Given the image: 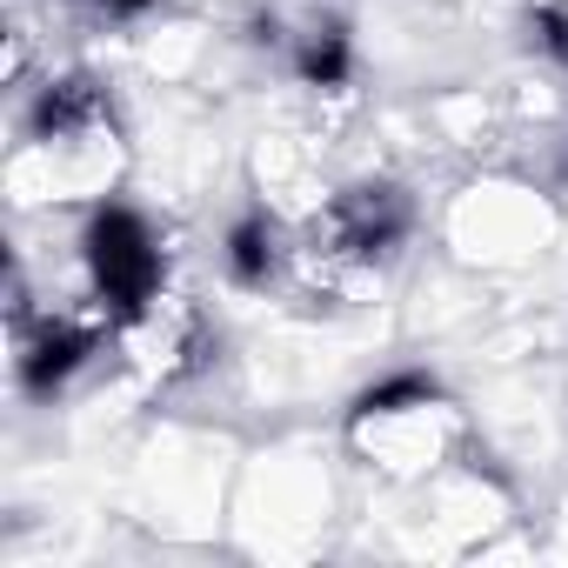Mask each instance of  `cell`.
I'll use <instances>...</instances> for the list:
<instances>
[{
    "mask_svg": "<svg viewBox=\"0 0 568 568\" xmlns=\"http://www.w3.org/2000/svg\"><path fill=\"white\" fill-rule=\"evenodd\" d=\"M161 8V0H94V14H108V21H148Z\"/></svg>",
    "mask_w": 568,
    "mask_h": 568,
    "instance_id": "9",
    "label": "cell"
},
{
    "mask_svg": "<svg viewBox=\"0 0 568 568\" xmlns=\"http://www.w3.org/2000/svg\"><path fill=\"white\" fill-rule=\"evenodd\" d=\"M288 68L302 88L315 94H342L355 81V28L342 14H315L295 41H288Z\"/></svg>",
    "mask_w": 568,
    "mask_h": 568,
    "instance_id": "7",
    "label": "cell"
},
{
    "mask_svg": "<svg viewBox=\"0 0 568 568\" xmlns=\"http://www.w3.org/2000/svg\"><path fill=\"white\" fill-rule=\"evenodd\" d=\"M521 34L541 61L568 68V0H528L521 8Z\"/></svg>",
    "mask_w": 568,
    "mask_h": 568,
    "instance_id": "8",
    "label": "cell"
},
{
    "mask_svg": "<svg viewBox=\"0 0 568 568\" xmlns=\"http://www.w3.org/2000/svg\"><path fill=\"white\" fill-rule=\"evenodd\" d=\"M561 168H568V161H561Z\"/></svg>",
    "mask_w": 568,
    "mask_h": 568,
    "instance_id": "10",
    "label": "cell"
},
{
    "mask_svg": "<svg viewBox=\"0 0 568 568\" xmlns=\"http://www.w3.org/2000/svg\"><path fill=\"white\" fill-rule=\"evenodd\" d=\"M288 261H295V247H288V227H281L261 201H247L234 221H227V234H221V267H227V281L234 288H247V295H267L281 274H288Z\"/></svg>",
    "mask_w": 568,
    "mask_h": 568,
    "instance_id": "6",
    "label": "cell"
},
{
    "mask_svg": "<svg viewBox=\"0 0 568 568\" xmlns=\"http://www.w3.org/2000/svg\"><path fill=\"white\" fill-rule=\"evenodd\" d=\"M328 261H348V267H382L395 261V247L415 234V194L388 174H368V181H348L322 221H315Z\"/></svg>",
    "mask_w": 568,
    "mask_h": 568,
    "instance_id": "4",
    "label": "cell"
},
{
    "mask_svg": "<svg viewBox=\"0 0 568 568\" xmlns=\"http://www.w3.org/2000/svg\"><path fill=\"white\" fill-rule=\"evenodd\" d=\"M81 267H88V288L114 328L148 322L161 288H168V254H161L154 221L114 194H101L81 221Z\"/></svg>",
    "mask_w": 568,
    "mask_h": 568,
    "instance_id": "2",
    "label": "cell"
},
{
    "mask_svg": "<svg viewBox=\"0 0 568 568\" xmlns=\"http://www.w3.org/2000/svg\"><path fill=\"white\" fill-rule=\"evenodd\" d=\"M348 448L382 475H422L462 442V415L428 368H395L348 402Z\"/></svg>",
    "mask_w": 568,
    "mask_h": 568,
    "instance_id": "1",
    "label": "cell"
},
{
    "mask_svg": "<svg viewBox=\"0 0 568 568\" xmlns=\"http://www.w3.org/2000/svg\"><path fill=\"white\" fill-rule=\"evenodd\" d=\"M21 141L28 154H61V181H81L74 161H108L114 141H121V121H114V94L94 81V74H48L28 101V121H21Z\"/></svg>",
    "mask_w": 568,
    "mask_h": 568,
    "instance_id": "3",
    "label": "cell"
},
{
    "mask_svg": "<svg viewBox=\"0 0 568 568\" xmlns=\"http://www.w3.org/2000/svg\"><path fill=\"white\" fill-rule=\"evenodd\" d=\"M108 328L101 322H74V315H41L14 328V382L28 402H54L94 355H101Z\"/></svg>",
    "mask_w": 568,
    "mask_h": 568,
    "instance_id": "5",
    "label": "cell"
}]
</instances>
